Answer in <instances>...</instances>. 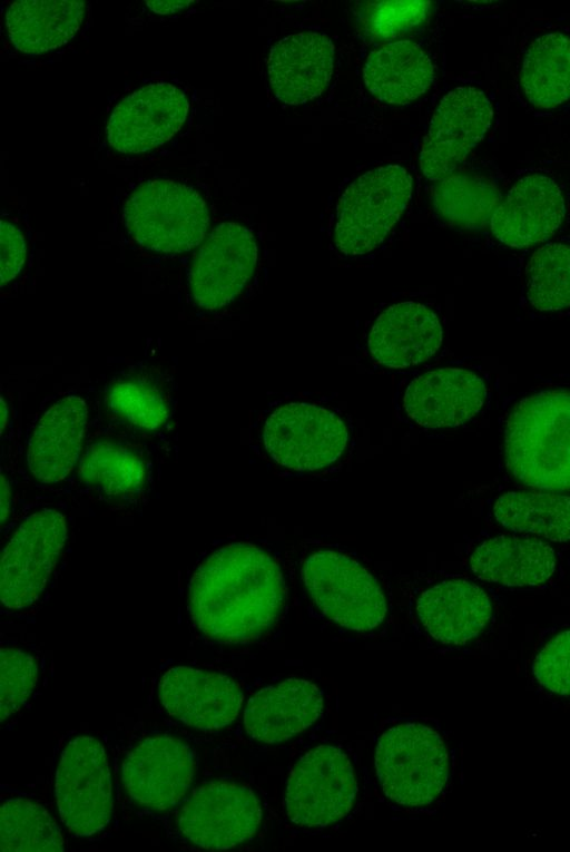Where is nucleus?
I'll list each match as a JSON object with an SVG mask.
<instances>
[{"instance_id": "obj_1", "label": "nucleus", "mask_w": 570, "mask_h": 852, "mask_svg": "<svg viewBox=\"0 0 570 852\" xmlns=\"http://www.w3.org/2000/svg\"><path fill=\"white\" fill-rule=\"evenodd\" d=\"M286 596L278 562L248 542L224 546L191 577L190 615L208 638L225 644L258 639L278 619Z\"/></svg>"}, {"instance_id": "obj_2", "label": "nucleus", "mask_w": 570, "mask_h": 852, "mask_svg": "<svg viewBox=\"0 0 570 852\" xmlns=\"http://www.w3.org/2000/svg\"><path fill=\"white\" fill-rule=\"evenodd\" d=\"M504 458L523 484L570 491V392L540 391L517 403L505 425Z\"/></svg>"}, {"instance_id": "obj_3", "label": "nucleus", "mask_w": 570, "mask_h": 852, "mask_svg": "<svg viewBox=\"0 0 570 852\" xmlns=\"http://www.w3.org/2000/svg\"><path fill=\"white\" fill-rule=\"evenodd\" d=\"M124 223L144 248L160 254H180L199 246L210 216L200 194L171 179L139 184L124 205Z\"/></svg>"}, {"instance_id": "obj_4", "label": "nucleus", "mask_w": 570, "mask_h": 852, "mask_svg": "<svg viewBox=\"0 0 570 852\" xmlns=\"http://www.w3.org/2000/svg\"><path fill=\"white\" fill-rule=\"evenodd\" d=\"M448 751L431 727L405 723L385 731L377 743L375 770L384 794L405 806H423L442 793Z\"/></svg>"}, {"instance_id": "obj_5", "label": "nucleus", "mask_w": 570, "mask_h": 852, "mask_svg": "<svg viewBox=\"0 0 570 852\" xmlns=\"http://www.w3.org/2000/svg\"><path fill=\"white\" fill-rule=\"evenodd\" d=\"M411 193V175L395 164L357 177L337 204V249L346 256H358L380 246L406 208Z\"/></svg>"}, {"instance_id": "obj_6", "label": "nucleus", "mask_w": 570, "mask_h": 852, "mask_svg": "<svg viewBox=\"0 0 570 852\" xmlns=\"http://www.w3.org/2000/svg\"><path fill=\"white\" fill-rule=\"evenodd\" d=\"M302 579L321 611L343 627L368 631L386 616V599L375 576L343 551H311L302 561Z\"/></svg>"}, {"instance_id": "obj_7", "label": "nucleus", "mask_w": 570, "mask_h": 852, "mask_svg": "<svg viewBox=\"0 0 570 852\" xmlns=\"http://www.w3.org/2000/svg\"><path fill=\"white\" fill-rule=\"evenodd\" d=\"M263 443L277 464L313 472L333 466L344 453L348 431L333 411L312 403L293 402L276 408L266 419Z\"/></svg>"}, {"instance_id": "obj_8", "label": "nucleus", "mask_w": 570, "mask_h": 852, "mask_svg": "<svg viewBox=\"0 0 570 852\" xmlns=\"http://www.w3.org/2000/svg\"><path fill=\"white\" fill-rule=\"evenodd\" d=\"M357 792L347 755L333 745H320L293 766L286 782L285 811L295 824L324 827L346 816Z\"/></svg>"}, {"instance_id": "obj_9", "label": "nucleus", "mask_w": 570, "mask_h": 852, "mask_svg": "<svg viewBox=\"0 0 570 852\" xmlns=\"http://www.w3.org/2000/svg\"><path fill=\"white\" fill-rule=\"evenodd\" d=\"M56 800L67 829L91 836L111 819L112 790L107 755L95 737L82 735L65 747L56 772Z\"/></svg>"}, {"instance_id": "obj_10", "label": "nucleus", "mask_w": 570, "mask_h": 852, "mask_svg": "<svg viewBox=\"0 0 570 852\" xmlns=\"http://www.w3.org/2000/svg\"><path fill=\"white\" fill-rule=\"evenodd\" d=\"M66 539V519L52 509L37 511L19 525L1 556V601L7 608L23 609L37 601Z\"/></svg>"}, {"instance_id": "obj_11", "label": "nucleus", "mask_w": 570, "mask_h": 852, "mask_svg": "<svg viewBox=\"0 0 570 852\" xmlns=\"http://www.w3.org/2000/svg\"><path fill=\"white\" fill-rule=\"evenodd\" d=\"M262 821V806L245 785L227 781L196 787L178 814L181 835L207 850H227L250 839Z\"/></svg>"}, {"instance_id": "obj_12", "label": "nucleus", "mask_w": 570, "mask_h": 852, "mask_svg": "<svg viewBox=\"0 0 570 852\" xmlns=\"http://www.w3.org/2000/svg\"><path fill=\"white\" fill-rule=\"evenodd\" d=\"M493 105L479 87L460 86L446 92L436 107L424 137L420 167L438 182L464 161L491 126Z\"/></svg>"}, {"instance_id": "obj_13", "label": "nucleus", "mask_w": 570, "mask_h": 852, "mask_svg": "<svg viewBox=\"0 0 570 852\" xmlns=\"http://www.w3.org/2000/svg\"><path fill=\"white\" fill-rule=\"evenodd\" d=\"M257 257L249 228L235 222L218 224L200 244L189 270L194 301L210 311L228 305L252 277Z\"/></svg>"}, {"instance_id": "obj_14", "label": "nucleus", "mask_w": 570, "mask_h": 852, "mask_svg": "<svg viewBox=\"0 0 570 852\" xmlns=\"http://www.w3.org/2000/svg\"><path fill=\"white\" fill-rule=\"evenodd\" d=\"M195 771V756L186 743L170 735H153L127 753L122 781L137 804L165 811L187 794Z\"/></svg>"}, {"instance_id": "obj_15", "label": "nucleus", "mask_w": 570, "mask_h": 852, "mask_svg": "<svg viewBox=\"0 0 570 852\" xmlns=\"http://www.w3.org/2000/svg\"><path fill=\"white\" fill-rule=\"evenodd\" d=\"M185 92L168 82L145 86L126 96L111 111L106 131L109 145L124 154H141L165 144L187 118Z\"/></svg>"}, {"instance_id": "obj_16", "label": "nucleus", "mask_w": 570, "mask_h": 852, "mask_svg": "<svg viewBox=\"0 0 570 852\" xmlns=\"http://www.w3.org/2000/svg\"><path fill=\"white\" fill-rule=\"evenodd\" d=\"M566 198L558 182L541 170L520 175L497 206L490 229L501 243L517 248L547 241L561 225Z\"/></svg>"}, {"instance_id": "obj_17", "label": "nucleus", "mask_w": 570, "mask_h": 852, "mask_svg": "<svg viewBox=\"0 0 570 852\" xmlns=\"http://www.w3.org/2000/svg\"><path fill=\"white\" fill-rule=\"evenodd\" d=\"M159 693L163 706L174 718L206 732L229 725L243 704V693L232 678L187 666L168 669Z\"/></svg>"}, {"instance_id": "obj_18", "label": "nucleus", "mask_w": 570, "mask_h": 852, "mask_svg": "<svg viewBox=\"0 0 570 852\" xmlns=\"http://www.w3.org/2000/svg\"><path fill=\"white\" fill-rule=\"evenodd\" d=\"M485 400L487 386L478 374L442 368L415 378L405 389L402 407L420 427L454 428L471 420Z\"/></svg>"}, {"instance_id": "obj_19", "label": "nucleus", "mask_w": 570, "mask_h": 852, "mask_svg": "<svg viewBox=\"0 0 570 852\" xmlns=\"http://www.w3.org/2000/svg\"><path fill=\"white\" fill-rule=\"evenodd\" d=\"M334 58V46L323 33L306 31L281 39L267 59L274 95L292 106L317 98L330 85Z\"/></svg>"}, {"instance_id": "obj_20", "label": "nucleus", "mask_w": 570, "mask_h": 852, "mask_svg": "<svg viewBox=\"0 0 570 852\" xmlns=\"http://www.w3.org/2000/svg\"><path fill=\"white\" fill-rule=\"evenodd\" d=\"M442 340L438 315L424 304L407 301L393 304L379 315L368 334L367 346L376 363L401 369L431 359Z\"/></svg>"}, {"instance_id": "obj_21", "label": "nucleus", "mask_w": 570, "mask_h": 852, "mask_svg": "<svg viewBox=\"0 0 570 852\" xmlns=\"http://www.w3.org/2000/svg\"><path fill=\"white\" fill-rule=\"evenodd\" d=\"M86 425L87 404L78 395H67L48 408L28 441L27 463L35 479L57 483L72 471Z\"/></svg>"}, {"instance_id": "obj_22", "label": "nucleus", "mask_w": 570, "mask_h": 852, "mask_svg": "<svg viewBox=\"0 0 570 852\" xmlns=\"http://www.w3.org/2000/svg\"><path fill=\"white\" fill-rule=\"evenodd\" d=\"M322 709V692L315 684L288 678L262 688L249 698L244 726L252 738L275 744L307 729Z\"/></svg>"}, {"instance_id": "obj_23", "label": "nucleus", "mask_w": 570, "mask_h": 852, "mask_svg": "<svg viewBox=\"0 0 570 852\" xmlns=\"http://www.w3.org/2000/svg\"><path fill=\"white\" fill-rule=\"evenodd\" d=\"M416 611L432 638L446 645H464L484 630L492 617V605L478 585L446 579L421 594Z\"/></svg>"}, {"instance_id": "obj_24", "label": "nucleus", "mask_w": 570, "mask_h": 852, "mask_svg": "<svg viewBox=\"0 0 570 852\" xmlns=\"http://www.w3.org/2000/svg\"><path fill=\"white\" fill-rule=\"evenodd\" d=\"M553 548L532 537L502 535L481 542L472 552L469 566L482 580L502 586H539L556 569Z\"/></svg>"}, {"instance_id": "obj_25", "label": "nucleus", "mask_w": 570, "mask_h": 852, "mask_svg": "<svg viewBox=\"0 0 570 852\" xmlns=\"http://www.w3.org/2000/svg\"><path fill=\"white\" fill-rule=\"evenodd\" d=\"M435 69L422 47L399 40L373 50L366 58L363 79L368 91L390 105H409L433 84Z\"/></svg>"}, {"instance_id": "obj_26", "label": "nucleus", "mask_w": 570, "mask_h": 852, "mask_svg": "<svg viewBox=\"0 0 570 852\" xmlns=\"http://www.w3.org/2000/svg\"><path fill=\"white\" fill-rule=\"evenodd\" d=\"M518 86L535 109L564 105L570 99V35L553 29L532 38L521 58Z\"/></svg>"}, {"instance_id": "obj_27", "label": "nucleus", "mask_w": 570, "mask_h": 852, "mask_svg": "<svg viewBox=\"0 0 570 852\" xmlns=\"http://www.w3.org/2000/svg\"><path fill=\"white\" fill-rule=\"evenodd\" d=\"M85 13V1H14L7 8L6 28L16 49L39 55L67 43Z\"/></svg>"}, {"instance_id": "obj_28", "label": "nucleus", "mask_w": 570, "mask_h": 852, "mask_svg": "<svg viewBox=\"0 0 570 852\" xmlns=\"http://www.w3.org/2000/svg\"><path fill=\"white\" fill-rule=\"evenodd\" d=\"M433 206L444 223L461 229L490 225L502 193L497 174L489 170H454L438 180Z\"/></svg>"}, {"instance_id": "obj_29", "label": "nucleus", "mask_w": 570, "mask_h": 852, "mask_svg": "<svg viewBox=\"0 0 570 852\" xmlns=\"http://www.w3.org/2000/svg\"><path fill=\"white\" fill-rule=\"evenodd\" d=\"M493 515L511 531L558 542L570 540V494L547 490L505 492L495 500Z\"/></svg>"}, {"instance_id": "obj_30", "label": "nucleus", "mask_w": 570, "mask_h": 852, "mask_svg": "<svg viewBox=\"0 0 570 852\" xmlns=\"http://www.w3.org/2000/svg\"><path fill=\"white\" fill-rule=\"evenodd\" d=\"M78 477L87 487L115 500H128L144 488L147 471L141 458L121 444L92 443L83 453Z\"/></svg>"}, {"instance_id": "obj_31", "label": "nucleus", "mask_w": 570, "mask_h": 852, "mask_svg": "<svg viewBox=\"0 0 570 852\" xmlns=\"http://www.w3.org/2000/svg\"><path fill=\"white\" fill-rule=\"evenodd\" d=\"M1 851H62L63 839L56 822L40 804L22 797L1 806Z\"/></svg>"}, {"instance_id": "obj_32", "label": "nucleus", "mask_w": 570, "mask_h": 852, "mask_svg": "<svg viewBox=\"0 0 570 852\" xmlns=\"http://www.w3.org/2000/svg\"><path fill=\"white\" fill-rule=\"evenodd\" d=\"M527 296L539 311L570 305V245L548 243L537 248L525 270Z\"/></svg>"}, {"instance_id": "obj_33", "label": "nucleus", "mask_w": 570, "mask_h": 852, "mask_svg": "<svg viewBox=\"0 0 570 852\" xmlns=\"http://www.w3.org/2000/svg\"><path fill=\"white\" fill-rule=\"evenodd\" d=\"M108 405L114 413L136 428L154 431L163 427L169 415L161 392L148 382L122 380L108 392Z\"/></svg>"}, {"instance_id": "obj_34", "label": "nucleus", "mask_w": 570, "mask_h": 852, "mask_svg": "<svg viewBox=\"0 0 570 852\" xmlns=\"http://www.w3.org/2000/svg\"><path fill=\"white\" fill-rule=\"evenodd\" d=\"M38 680L35 658L17 648H1L0 719L17 713L32 694Z\"/></svg>"}, {"instance_id": "obj_35", "label": "nucleus", "mask_w": 570, "mask_h": 852, "mask_svg": "<svg viewBox=\"0 0 570 852\" xmlns=\"http://www.w3.org/2000/svg\"><path fill=\"white\" fill-rule=\"evenodd\" d=\"M430 6L431 1L423 0L371 1L366 28L375 38H395L423 22Z\"/></svg>"}, {"instance_id": "obj_36", "label": "nucleus", "mask_w": 570, "mask_h": 852, "mask_svg": "<svg viewBox=\"0 0 570 852\" xmlns=\"http://www.w3.org/2000/svg\"><path fill=\"white\" fill-rule=\"evenodd\" d=\"M533 674L547 691L570 695V629L558 634L543 646L535 657Z\"/></svg>"}, {"instance_id": "obj_37", "label": "nucleus", "mask_w": 570, "mask_h": 852, "mask_svg": "<svg viewBox=\"0 0 570 852\" xmlns=\"http://www.w3.org/2000/svg\"><path fill=\"white\" fill-rule=\"evenodd\" d=\"M1 285L13 281L26 261V239L20 229L10 222L1 221L0 231Z\"/></svg>"}, {"instance_id": "obj_38", "label": "nucleus", "mask_w": 570, "mask_h": 852, "mask_svg": "<svg viewBox=\"0 0 570 852\" xmlns=\"http://www.w3.org/2000/svg\"><path fill=\"white\" fill-rule=\"evenodd\" d=\"M194 1L181 0H161V1H146L147 7L157 14H170L177 11L186 9Z\"/></svg>"}, {"instance_id": "obj_39", "label": "nucleus", "mask_w": 570, "mask_h": 852, "mask_svg": "<svg viewBox=\"0 0 570 852\" xmlns=\"http://www.w3.org/2000/svg\"><path fill=\"white\" fill-rule=\"evenodd\" d=\"M0 503H1V522L3 523L9 516L10 508H11L10 486L3 473L1 474V502Z\"/></svg>"}, {"instance_id": "obj_40", "label": "nucleus", "mask_w": 570, "mask_h": 852, "mask_svg": "<svg viewBox=\"0 0 570 852\" xmlns=\"http://www.w3.org/2000/svg\"><path fill=\"white\" fill-rule=\"evenodd\" d=\"M7 412L8 410H7L6 401L3 396H1V433H3L4 428L7 427V419H8Z\"/></svg>"}]
</instances>
